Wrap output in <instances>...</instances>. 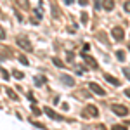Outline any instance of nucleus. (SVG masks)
<instances>
[{
  "mask_svg": "<svg viewBox=\"0 0 130 130\" xmlns=\"http://www.w3.org/2000/svg\"><path fill=\"white\" fill-rule=\"evenodd\" d=\"M64 4H73V0H64Z\"/></svg>",
  "mask_w": 130,
  "mask_h": 130,
  "instance_id": "4be33fe9",
  "label": "nucleus"
},
{
  "mask_svg": "<svg viewBox=\"0 0 130 130\" xmlns=\"http://www.w3.org/2000/svg\"><path fill=\"white\" fill-rule=\"evenodd\" d=\"M89 19V16H87V14H82V21H83V23H85V21Z\"/></svg>",
  "mask_w": 130,
  "mask_h": 130,
  "instance_id": "6ab92c4d",
  "label": "nucleus"
},
{
  "mask_svg": "<svg viewBox=\"0 0 130 130\" xmlns=\"http://www.w3.org/2000/svg\"><path fill=\"white\" fill-rule=\"evenodd\" d=\"M82 57H83V61L89 64L90 68H97V61L94 59L92 56H89V54H83V52H82Z\"/></svg>",
  "mask_w": 130,
  "mask_h": 130,
  "instance_id": "7ed1b4c3",
  "label": "nucleus"
},
{
  "mask_svg": "<svg viewBox=\"0 0 130 130\" xmlns=\"http://www.w3.org/2000/svg\"><path fill=\"white\" fill-rule=\"evenodd\" d=\"M89 87H90V90H92L94 94H97V95H101V97H102V95H106V90L102 89V87H99L97 83H90Z\"/></svg>",
  "mask_w": 130,
  "mask_h": 130,
  "instance_id": "20e7f679",
  "label": "nucleus"
},
{
  "mask_svg": "<svg viewBox=\"0 0 130 130\" xmlns=\"http://www.w3.org/2000/svg\"><path fill=\"white\" fill-rule=\"evenodd\" d=\"M111 109H113V113H116L118 116H127V113H128V109H127V108H123V106H118V104L111 106Z\"/></svg>",
  "mask_w": 130,
  "mask_h": 130,
  "instance_id": "f03ea898",
  "label": "nucleus"
},
{
  "mask_svg": "<svg viewBox=\"0 0 130 130\" xmlns=\"http://www.w3.org/2000/svg\"><path fill=\"white\" fill-rule=\"evenodd\" d=\"M45 113H47V115H49L50 118H57V120H61V116H57V115H56V113H54V111L50 109V108H45Z\"/></svg>",
  "mask_w": 130,
  "mask_h": 130,
  "instance_id": "9d476101",
  "label": "nucleus"
},
{
  "mask_svg": "<svg viewBox=\"0 0 130 130\" xmlns=\"http://www.w3.org/2000/svg\"><path fill=\"white\" fill-rule=\"evenodd\" d=\"M111 35H113L115 40H123V38H125V30H123L121 26H115V28L111 30Z\"/></svg>",
  "mask_w": 130,
  "mask_h": 130,
  "instance_id": "f257e3e1",
  "label": "nucleus"
},
{
  "mask_svg": "<svg viewBox=\"0 0 130 130\" xmlns=\"http://www.w3.org/2000/svg\"><path fill=\"white\" fill-rule=\"evenodd\" d=\"M14 76H16V78H23V73H21V71H14Z\"/></svg>",
  "mask_w": 130,
  "mask_h": 130,
  "instance_id": "f3484780",
  "label": "nucleus"
},
{
  "mask_svg": "<svg viewBox=\"0 0 130 130\" xmlns=\"http://www.w3.org/2000/svg\"><path fill=\"white\" fill-rule=\"evenodd\" d=\"M123 10H127V12H130V0L123 4Z\"/></svg>",
  "mask_w": 130,
  "mask_h": 130,
  "instance_id": "ddd939ff",
  "label": "nucleus"
},
{
  "mask_svg": "<svg viewBox=\"0 0 130 130\" xmlns=\"http://www.w3.org/2000/svg\"><path fill=\"white\" fill-rule=\"evenodd\" d=\"M78 2H80L82 5H85V4H87V0H78Z\"/></svg>",
  "mask_w": 130,
  "mask_h": 130,
  "instance_id": "412c9836",
  "label": "nucleus"
},
{
  "mask_svg": "<svg viewBox=\"0 0 130 130\" xmlns=\"http://www.w3.org/2000/svg\"><path fill=\"white\" fill-rule=\"evenodd\" d=\"M125 94H127V95L130 97V89H125Z\"/></svg>",
  "mask_w": 130,
  "mask_h": 130,
  "instance_id": "aec40b11",
  "label": "nucleus"
},
{
  "mask_svg": "<svg viewBox=\"0 0 130 130\" xmlns=\"http://www.w3.org/2000/svg\"><path fill=\"white\" fill-rule=\"evenodd\" d=\"M128 49H130V45H128Z\"/></svg>",
  "mask_w": 130,
  "mask_h": 130,
  "instance_id": "5701e85b",
  "label": "nucleus"
},
{
  "mask_svg": "<svg viewBox=\"0 0 130 130\" xmlns=\"http://www.w3.org/2000/svg\"><path fill=\"white\" fill-rule=\"evenodd\" d=\"M116 57H118L120 61L125 59V54H123V50H116Z\"/></svg>",
  "mask_w": 130,
  "mask_h": 130,
  "instance_id": "f8f14e48",
  "label": "nucleus"
},
{
  "mask_svg": "<svg viewBox=\"0 0 130 130\" xmlns=\"http://www.w3.org/2000/svg\"><path fill=\"white\" fill-rule=\"evenodd\" d=\"M19 61H21V62H23V64H28V59H26L24 56H19Z\"/></svg>",
  "mask_w": 130,
  "mask_h": 130,
  "instance_id": "2eb2a0df",
  "label": "nucleus"
},
{
  "mask_svg": "<svg viewBox=\"0 0 130 130\" xmlns=\"http://www.w3.org/2000/svg\"><path fill=\"white\" fill-rule=\"evenodd\" d=\"M0 38H5V31H4L2 26H0Z\"/></svg>",
  "mask_w": 130,
  "mask_h": 130,
  "instance_id": "a211bd4d",
  "label": "nucleus"
},
{
  "mask_svg": "<svg viewBox=\"0 0 130 130\" xmlns=\"http://www.w3.org/2000/svg\"><path fill=\"white\" fill-rule=\"evenodd\" d=\"M62 82H64L66 85H70V87H73V85H75V80H73L71 76H68V75H64V76H62Z\"/></svg>",
  "mask_w": 130,
  "mask_h": 130,
  "instance_id": "1a4fd4ad",
  "label": "nucleus"
},
{
  "mask_svg": "<svg viewBox=\"0 0 130 130\" xmlns=\"http://www.w3.org/2000/svg\"><path fill=\"white\" fill-rule=\"evenodd\" d=\"M16 42H18V45L23 47L24 50H31V49H33V47H31V43H30V40H26V38H23V37H19Z\"/></svg>",
  "mask_w": 130,
  "mask_h": 130,
  "instance_id": "39448f33",
  "label": "nucleus"
},
{
  "mask_svg": "<svg viewBox=\"0 0 130 130\" xmlns=\"http://www.w3.org/2000/svg\"><path fill=\"white\" fill-rule=\"evenodd\" d=\"M85 113L90 115V116H97V109H95V106H87V108H85Z\"/></svg>",
  "mask_w": 130,
  "mask_h": 130,
  "instance_id": "0eeeda50",
  "label": "nucleus"
},
{
  "mask_svg": "<svg viewBox=\"0 0 130 130\" xmlns=\"http://www.w3.org/2000/svg\"><path fill=\"white\" fill-rule=\"evenodd\" d=\"M102 7H104V10H113V7H115V2H113V0H104Z\"/></svg>",
  "mask_w": 130,
  "mask_h": 130,
  "instance_id": "423d86ee",
  "label": "nucleus"
},
{
  "mask_svg": "<svg viewBox=\"0 0 130 130\" xmlns=\"http://www.w3.org/2000/svg\"><path fill=\"white\" fill-rule=\"evenodd\" d=\"M43 82H45V78H43V76H38V78H37V85H42V83H43Z\"/></svg>",
  "mask_w": 130,
  "mask_h": 130,
  "instance_id": "dca6fc26",
  "label": "nucleus"
},
{
  "mask_svg": "<svg viewBox=\"0 0 130 130\" xmlns=\"http://www.w3.org/2000/svg\"><path fill=\"white\" fill-rule=\"evenodd\" d=\"M54 64H56L57 68H64V62H62L61 59H57V57H54Z\"/></svg>",
  "mask_w": 130,
  "mask_h": 130,
  "instance_id": "9b49d317",
  "label": "nucleus"
},
{
  "mask_svg": "<svg viewBox=\"0 0 130 130\" xmlns=\"http://www.w3.org/2000/svg\"><path fill=\"white\" fill-rule=\"evenodd\" d=\"M104 78H106V80L109 82V83H113V85H115V87H118V85H120V82L116 80V78H115V76H111V75H104Z\"/></svg>",
  "mask_w": 130,
  "mask_h": 130,
  "instance_id": "6e6552de",
  "label": "nucleus"
},
{
  "mask_svg": "<svg viewBox=\"0 0 130 130\" xmlns=\"http://www.w3.org/2000/svg\"><path fill=\"white\" fill-rule=\"evenodd\" d=\"M18 2H19V4L23 5V7H24V9H28V2H26V0H18Z\"/></svg>",
  "mask_w": 130,
  "mask_h": 130,
  "instance_id": "4468645a",
  "label": "nucleus"
}]
</instances>
